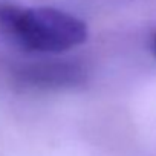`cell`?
<instances>
[{
  "label": "cell",
  "instance_id": "2",
  "mask_svg": "<svg viewBox=\"0 0 156 156\" xmlns=\"http://www.w3.org/2000/svg\"><path fill=\"white\" fill-rule=\"evenodd\" d=\"M12 80L25 89H63L84 81L83 66L69 61H38L20 64L11 70Z\"/></svg>",
  "mask_w": 156,
  "mask_h": 156
},
{
  "label": "cell",
  "instance_id": "1",
  "mask_svg": "<svg viewBox=\"0 0 156 156\" xmlns=\"http://www.w3.org/2000/svg\"><path fill=\"white\" fill-rule=\"evenodd\" d=\"M0 35L26 52L61 54L83 44L87 25L51 6H22L0 2Z\"/></svg>",
  "mask_w": 156,
  "mask_h": 156
},
{
  "label": "cell",
  "instance_id": "3",
  "mask_svg": "<svg viewBox=\"0 0 156 156\" xmlns=\"http://www.w3.org/2000/svg\"><path fill=\"white\" fill-rule=\"evenodd\" d=\"M153 48H154V52H156V34H154V37H153Z\"/></svg>",
  "mask_w": 156,
  "mask_h": 156
}]
</instances>
